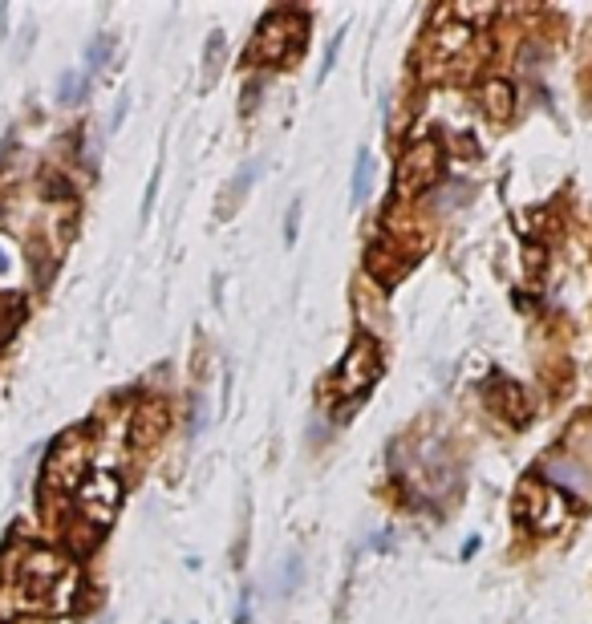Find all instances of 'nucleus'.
Wrapping results in <instances>:
<instances>
[{
    "label": "nucleus",
    "instance_id": "f257e3e1",
    "mask_svg": "<svg viewBox=\"0 0 592 624\" xmlns=\"http://www.w3.org/2000/svg\"><path fill=\"white\" fill-rule=\"evenodd\" d=\"M305 33H309V17L296 13V9H280V13H268L252 37V49L248 57L256 65H284L301 53L305 45Z\"/></svg>",
    "mask_w": 592,
    "mask_h": 624
},
{
    "label": "nucleus",
    "instance_id": "f03ea898",
    "mask_svg": "<svg viewBox=\"0 0 592 624\" xmlns=\"http://www.w3.org/2000/svg\"><path fill=\"white\" fill-rule=\"evenodd\" d=\"M442 167H447V154L434 138H418L402 150L398 159V175H394V191L402 199H414L422 191H430L438 179H442Z\"/></svg>",
    "mask_w": 592,
    "mask_h": 624
},
{
    "label": "nucleus",
    "instance_id": "7ed1b4c3",
    "mask_svg": "<svg viewBox=\"0 0 592 624\" xmlns=\"http://www.w3.org/2000/svg\"><path fill=\"white\" fill-rule=\"evenodd\" d=\"M378 377H382V349H378L374 337H365V333H361V337H353L349 353L341 357L333 385H337V394H341V398H357V394H365V389L374 385Z\"/></svg>",
    "mask_w": 592,
    "mask_h": 624
},
{
    "label": "nucleus",
    "instance_id": "20e7f679",
    "mask_svg": "<svg viewBox=\"0 0 592 624\" xmlns=\"http://www.w3.org/2000/svg\"><path fill=\"white\" fill-rule=\"evenodd\" d=\"M515 515H520L524 523H532L540 535H552L568 519V491L548 487V483H528L524 499L515 503Z\"/></svg>",
    "mask_w": 592,
    "mask_h": 624
},
{
    "label": "nucleus",
    "instance_id": "39448f33",
    "mask_svg": "<svg viewBox=\"0 0 592 624\" xmlns=\"http://www.w3.org/2000/svg\"><path fill=\"white\" fill-rule=\"evenodd\" d=\"M479 106H483L487 118L507 122L511 110H515V90H511V82H503V77H487V82L479 86Z\"/></svg>",
    "mask_w": 592,
    "mask_h": 624
},
{
    "label": "nucleus",
    "instance_id": "423d86ee",
    "mask_svg": "<svg viewBox=\"0 0 592 624\" xmlns=\"http://www.w3.org/2000/svg\"><path fill=\"white\" fill-rule=\"evenodd\" d=\"M167 426H171V410L163 402H142V410L134 418V442L151 446V442H159L167 434Z\"/></svg>",
    "mask_w": 592,
    "mask_h": 624
},
{
    "label": "nucleus",
    "instance_id": "0eeeda50",
    "mask_svg": "<svg viewBox=\"0 0 592 624\" xmlns=\"http://www.w3.org/2000/svg\"><path fill=\"white\" fill-rule=\"evenodd\" d=\"M467 45H471V29L467 25H442L438 33H434V41H430V49H434V61L442 65V61H451V57H459V53H467Z\"/></svg>",
    "mask_w": 592,
    "mask_h": 624
},
{
    "label": "nucleus",
    "instance_id": "6e6552de",
    "mask_svg": "<svg viewBox=\"0 0 592 624\" xmlns=\"http://www.w3.org/2000/svg\"><path fill=\"white\" fill-rule=\"evenodd\" d=\"M499 389H503V402H499L503 418H507L511 426H524V422L532 418V398L524 394V385H515V381L499 377Z\"/></svg>",
    "mask_w": 592,
    "mask_h": 624
},
{
    "label": "nucleus",
    "instance_id": "1a4fd4ad",
    "mask_svg": "<svg viewBox=\"0 0 592 624\" xmlns=\"http://www.w3.org/2000/svg\"><path fill=\"white\" fill-rule=\"evenodd\" d=\"M451 9H455V21L467 25V29H483V25H491L499 17L495 0H455Z\"/></svg>",
    "mask_w": 592,
    "mask_h": 624
},
{
    "label": "nucleus",
    "instance_id": "9d476101",
    "mask_svg": "<svg viewBox=\"0 0 592 624\" xmlns=\"http://www.w3.org/2000/svg\"><path fill=\"white\" fill-rule=\"evenodd\" d=\"M369 179H374V154L361 146V150H357V163H353V199H365Z\"/></svg>",
    "mask_w": 592,
    "mask_h": 624
},
{
    "label": "nucleus",
    "instance_id": "9b49d317",
    "mask_svg": "<svg viewBox=\"0 0 592 624\" xmlns=\"http://www.w3.org/2000/svg\"><path fill=\"white\" fill-rule=\"evenodd\" d=\"M224 57H228V37L215 29V33L207 37V57H203V65H207V82H211V77L219 73V65H224Z\"/></svg>",
    "mask_w": 592,
    "mask_h": 624
}]
</instances>
